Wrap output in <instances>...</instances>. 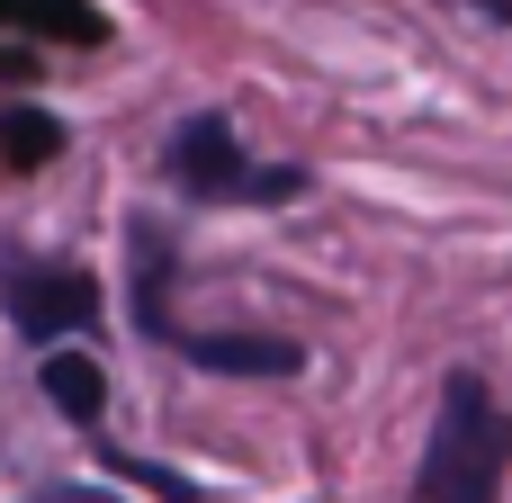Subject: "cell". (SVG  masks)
Here are the masks:
<instances>
[{
	"instance_id": "obj_3",
	"label": "cell",
	"mask_w": 512,
	"mask_h": 503,
	"mask_svg": "<svg viewBox=\"0 0 512 503\" xmlns=\"http://www.w3.org/2000/svg\"><path fill=\"white\" fill-rule=\"evenodd\" d=\"M0 297H9V324L45 351H63L72 333H99V279L72 261H0Z\"/></svg>"
},
{
	"instance_id": "obj_7",
	"label": "cell",
	"mask_w": 512,
	"mask_h": 503,
	"mask_svg": "<svg viewBox=\"0 0 512 503\" xmlns=\"http://www.w3.org/2000/svg\"><path fill=\"white\" fill-rule=\"evenodd\" d=\"M54 144H63V126H54L45 108H0V153H9L18 171H36V162H54Z\"/></svg>"
},
{
	"instance_id": "obj_1",
	"label": "cell",
	"mask_w": 512,
	"mask_h": 503,
	"mask_svg": "<svg viewBox=\"0 0 512 503\" xmlns=\"http://www.w3.org/2000/svg\"><path fill=\"white\" fill-rule=\"evenodd\" d=\"M504 468H512V405L477 369H450L441 405H432L423 468H414V503H495Z\"/></svg>"
},
{
	"instance_id": "obj_6",
	"label": "cell",
	"mask_w": 512,
	"mask_h": 503,
	"mask_svg": "<svg viewBox=\"0 0 512 503\" xmlns=\"http://www.w3.org/2000/svg\"><path fill=\"white\" fill-rule=\"evenodd\" d=\"M0 27H45V36H81V45L108 36L99 9H81V0H0Z\"/></svg>"
},
{
	"instance_id": "obj_2",
	"label": "cell",
	"mask_w": 512,
	"mask_h": 503,
	"mask_svg": "<svg viewBox=\"0 0 512 503\" xmlns=\"http://www.w3.org/2000/svg\"><path fill=\"white\" fill-rule=\"evenodd\" d=\"M162 171H171V189H189V198H207V207H288V198L306 189L297 162H252L243 135H234V117H189V126L171 135Z\"/></svg>"
},
{
	"instance_id": "obj_8",
	"label": "cell",
	"mask_w": 512,
	"mask_h": 503,
	"mask_svg": "<svg viewBox=\"0 0 512 503\" xmlns=\"http://www.w3.org/2000/svg\"><path fill=\"white\" fill-rule=\"evenodd\" d=\"M36 503H90V495H36Z\"/></svg>"
},
{
	"instance_id": "obj_4",
	"label": "cell",
	"mask_w": 512,
	"mask_h": 503,
	"mask_svg": "<svg viewBox=\"0 0 512 503\" xmlns=\"http://www.w3.org/2000/svg\"><path fill=\"white\" fill-rule=\"evenodd\" d=\"M171 351L189 369H216V378H297L306 369V351L270 342V333H171Z\"/></svg>"
},
{
	"instance_id": "obj_5",
	"label": "cell",
	"mask_w": 512,
	"mask_h": 503,
	"mask_svg": "<svg viewBox=\"0 0 512 503\" xmlns=\"http://www.w3.org/2000/svg\"><path fill=\"white\" fill-rule=\"evenodd\" d=\"M45 405L54 414H72L81 432H99V414H108V369L90 360V351H45Z\"/></svg>"
}]
</instances>
